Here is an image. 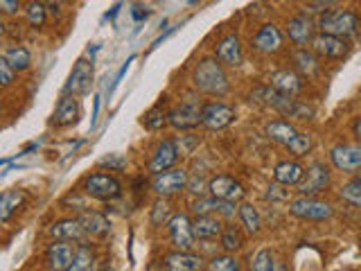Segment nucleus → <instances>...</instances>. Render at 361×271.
Returning <instances> with one entry per match:
<instances>
[{
  "label": "nucleus",
  "instance_id": "58836bf2",
  "mask_svg": "<svg viewBox=\"0 0 361 271\" xmlns=\"http://www.w3.org/2000/svg\"><path fill=\"white\" fill-rule=\"evenodd\" d=\"M341 199L348 201V203H353V206H357V208H361V183H357V181L353 179L348 186H343Z\"/></svg>",
  "mask_w": 361,
  "mask_h": 271
},
{
  "label": "nucleus",
  "instance_id": "a19ab883",
  "mask_svg": "<svg viewBox=\"0 0 361 271\" xmlns=\"http://www.w3.org/2000/svg\"><path fill=\"white\" fill-rule=\"evenodd\" d=\"M169 206L163 201L154 203V212H152V224L154 226H163V224H169Z\"/></svg>",
  "mask_w": 361,
  "mask_h": 271
},
{
  "label": "nucleus",
  "instance_id": "72a5a7b5",
  "mask_svg": "<svg viewBox=\"0 0 361 271\" xmlns=\"http://www.w3.org/2000/svg\"><path fill=\"white\" fill-rule=\"evenodd\" d=\"M3 56L16 68V71H27L32 64V54L27 48H23V45H14V48H9Z\"/></svg>",
  "mask_w": 361,
  "mask_h": 271
},
{
  "label": "nucleus",
  "instance_id": "2eb2a0df",
  "mask_svg": "<svg viewBox=\"0 0 361 271\" xmlns=\"http://www.w3.org/2000/svg\"><path fill=\"white\" fill-rule=\"evenodd\" d=\"M253 45H255L257 52L276 54L282 50V45H285V37H282V32L274 25V23H267V25H262L257 30Z\"/></svg>",
  "mask_w": 361,
  "mask_h": 271
},
{
  "label": "nucleus",
  "instance_id": "f8f14e48",
  "mask_svg": "<svg viewBox=\"0 0 361 271\" xmlns=\"http://www.w3.org/2000/svg\"><path fill=\"white\" fill-rule=\"evenodd\" d=\"M90 84H93V64L86 59H79L73 68L71 77H68L63 93L66 95H84L90 90Z\"/></svg>",
  "mask_w": 361,
  "mask_h": 271
},
{
  "label": "nucleus",
  "instance_id": "6ab92c4d",
  "mask_svg": "<svg viewBox=\"0 0 361 271\" xmlns=\"http://www.w3.org/2000/svg\"><path fill=\"white\" fill-rule=\"evenodd\" d=\"M178 161V150H176V143L174 140H163L161 145L156 147V154L149 161V172L152 174H161L167 172L169 167Z\"/></svg>",
  "mask_w": 361,
  "mask_h": 271
},
{
  "label": "nucleus",
  "instance_id": "c9c22d12",
  "mask_svg": "<svg viewBox=\"0 0 361 271\" xmlns=\"http://www.w3.org/2000/svg\"><path fill=\"white\" fill-rule=\"evenodd\" d=\"M244 240H242V233L237 226H226L224 233H221V246L226 251H237V248H242Z\"/></svg>",
  "mask_w": 361,
  "mask_h": 271
},
{
  "label": "nucleus",
  "instance_id": "c03bdc74",
  "mask_svg": "<svg viewBox=\"0 0 361 271\" xmlns=\"http://www.w3.org/2000/svg\"><path fill=\"white\" fill-rule=\"evenodd\" d=\"M0 9H3V14L14 16L20 9V0H0Z\"/></svg>",
  "mask_w": 361,
  "mask_h": 271
},
{
  "label": "nucleus",
  "instance_id": "1a4fd4ad",
  "mask_svg": "<svg viewBox=\"0 0 361 271\" xmlns=\"http://www.w3.org/2000/svg\"><path fill=\"white\" fill-rule=\"evenodd\" d=\"M169 237H172V244L178 248V251H190L195 246V229H192V222L188 215H174L167 224Z\"/></svg>",
  "mask_w": 361,
  "mask_h": 271
},
{
  "label": "nucleus",
  "instance_id": "cd10ccee",
  "mask_svg": "<svg viewBox=\"0 0 361 271\" xmlns=\"http://www.w3.org/2000/svg\"><path fill=\"white\" fill-rule=\"evenodd\" d=\"M300 131L293 127L291 122H287V120H274V122H269L267 124V136L274 143H280V145H289L293 138H296Z\"/></svg>",
  "mask_w": 361,
  "mask_h": 271
},
{
  "label": "nucleus",
  "instance_id": "e433bc0d",
  "mask_svg": "<svg viewBox=\"0 0 361 271\" xmlns=\"http://www.w3.org/2000/svg\"><path fill=\"white\" fill-rule=\"evenodd\" d=\"M312 145H314V143H312V136L300 131V133L296 136V138H293V140L287 145V150H289L293 156H305V154H307V152L312 150Z\"/></svg>",
  "mask_w": 361,
  "mask_h": 271
},
{
  "label": "nucleus",
  "instance_id": "f3484780",
  "mask_svg": "<svg viewBox=\"0 0 361 271\" xmlns=\"http://www.w3.org/2000/svg\"><path fill=\"white\" fill-rule=\"evenodd\" d=\"M314 32H316V23L307 14H298V16L289 18V23H287V34L296 45L312 43Z\"/></svg>",
  "mask_w": 361,
  "mask_h": 271
},
{
  "label": "nucleus",
  "instance_id": "5701e85b",
  "mask_svg": "<svg viewBox=\"0 0 361 271\" xmlns=\"http://www.w3.org/2000/svg\"><path fill=\"white\" fill-rule=\"evenodd\" d=\"M271 86H274L276 90H280V93H285V95H298L300 90H302V77L296 75L293 71H278L271 75Z\"/></svg>",
  "mask_w": 361,
  "mask_h": 271
},
{
  "label": "nucleus",
  "instance_id": "a211bd4d",
  "mask_svg": "<svg viewBox=\"0 0 361 271\" xmlns=\"http://www.w3.org/2000/svg\"><path fill=\"white\" fill-rule=\"evenodd\" d=\"M217 59L224 66H231V68L242 66L244 52H242V43H240V37H237V34H228V37H224L217 43Z\"/></svg>",
  "mask_w": 361,
  "mask_h": 271
},
{
  "label": "nucleus",
  "instance_id": "423d86ee",
  "mask_svg": "<svg viewBox=\"0 0 361 271\" xmlns=\"http://www.w3.org/2000/svg\"><path fill=\"white\" fill-rule=\"evenodd\" d=\"M330 181H332L330 167H327L325 163H312L307 169H305V176H302V181L298 183L300 197H314V195H319V192H323L327 186H330Z\"/></svg>",
  "mask_w": 361,
  "mask_h": 271
},
{
  "label": "nucleus",
  "instance_id": "9b49d317",
  "mask_svg": "<svg viewBox=\"0 0 361 271\" xmlns=\"http://www.w3.org/2000/svg\"><path fill=\"white\" fill-rule=\"evenodd\" d=\"M75 258H77V248L75 244L66 242V240H56L48 246L45 251V260H48V267L50 271H66L75 265Z\"/></svg>",
  "mask_w": 361,
  "mask_h": 271
},
{
  "label": "nucleus",
  "instance_id": "c85d7f7f",
  "mask_svg": "<svg viewBox=\"0 0 361 271\" xmlns=\"http://www.w3.org/2000/svg\"><path fill=\"white\" fill-rule=\"evenodd\" d=\"M79 222H82L86 235H93V237H104L111 231V222L102 212H95V210L84 212L82 217H79Z\"/></svg>",
  "mask_w": 361,
  "mask_h": 271
},
{
  "label": "nucleus",
  "instance_id": "ea45409f",
  "mask_svg": "<svg viewBox=\"0 0 361 271\" xmlns=\"http://www.w3.org/2000/svg\"><path fill=\"white\" fill-rule=\"evenodd\" d=\"M90 265H93V255H90V251L86 246H82V248H77L75 265L71 269H66V271H90Z\"/></svg>",
  "mask_w": 361,
  "mask_h": 271
},
{
  "label": "nucleus",
  "instance_id": "37998d69",
  "mask_svg": "<svg viewBox=\"0 0 361 271\" xmlns=\"http://www.w3.org/2000/svg\"><path fill=\"white\" fill-rule=\"evenodd\" d=\"M99 165L109 169H122V167H127V158L120 154H109L104 158H99Z\"/></svg>",
  "mask_w": 361,
  "mask_h": 271
},
{
  "label": "nucleus",
  "instance_id": "09e8293b",
  "mask_svg": "<svg viewBox=\"0 0 361 271\" xmlns=\"http://www.w3.org/2000/svg\"><path fill=\"white\" fill-rule=\"evenodd\" d=\"M278 188L276 186H271L269 188V199H287L289 195H287V192H276Z\"/></svg>",
  "mask_w": 361,
  "mask_h": 271
},
{
  "label": "nucleus",
  "instance_id": "603ef678",
  "mask_svg": "<svg viewBox=\"0 0 361 271\" xmlns=\"http://www.w3.org/2000/svg\"><path fill=\"white\" fill-rule=\"evenodd\" d=\"M188 3H190V5H195V3H199V0H188Z\"/></svg>",
  "mask_w": 361,
  "mask_h": 271
},
{
  "label": "nucleus",
  "instance_id": "6e6552de",
  "mask_svg": "<svg viewBox=\"0 0 361 271\" xmlns=\"http://www.w3.org/2000/svg\"><path fill=\"white\" fill-rule=\"evenodd\" d=\"M235 122V109L224 102H210L203 107V127L210 131H221L226 127H231Z\"/></svg>",
  "mask_w": 361,
  "mask_h": 271
},
{
  "label": "nucleus",
  "instance_id": "de8ad7c7",
  "mask_svg": "<svg viewBox=\"0 0 361 271\" xmlns=\"http://www.w3.org/2000/svg\"><path fill=\"white\" fill-rule=\"evenodd\" d=\"M310 3H312V7H319V9H325L327 11V7L341 3V0H310Z\"/></svg>",
  "mask_w": 361,
  "mask_h": 271
},
{
  "label": "nucleus",
  "instance_id": "f03ea898",
  "mask_svg": "<svg viewBox=\"0 0 361 271\" xmlns=\"http://www.w3.org/2000/svg\"><path fill=\"white\" fill-rule=\"evenodd\" d=\"M195 86L201 93L212 97H224L228 93V75L224 71V64L219 59H201L195 68Z\"/></svg>",
  "mask_w": 361,
  "mask_h": 271
},
{
  "label": "nucleus",
  "instance_id": "473e14b6",
  "mask_svg": "<svg viewBox=\"0 0 361 271\" xmlns=\"http://www.w3.org/2000/svg\"><path fill=\"white\" fill-rule=\"evenodd\" d=\"M240 219H242V226L246 229L248 235H257L259 229H262L259 212L251 206V203H242V206H240Z\"/></svg>",
  "mask_w": 361,
  "mask_h": 271
},
{
  "label": "nucleus",
  "instance_id": "864d4df0",
  "mask_svg": "<svg viewBox=\"0 0 361 271\" xmlns=\"http://www.w3.org/2000/svg\"><path fill=\"white\" fill-rule=\"evenodd\" d=\"M289 3H296V0H289Z\"/></svg>",
  "mask_w": 361,
  "mask_h": 271
},
{
  "label": "nucleus",
  "instance_id": "aec40b11",
  "mask_svg": "<svg viewBox=\"0 0 361 271\" xmlns=\"http://www.w3.org/2000/svg\"><path fill=\"white\" fill-rule=\"evenodd\" d=\"M165 267L167 271H203V258L199 253L192 251H174L165 258Z\"/></svg>",
  "mask_w": 361,
  "mask_h": 271
},
{
  "label": "nucleus",
  "instance_id": "5fc2aeb1",
  "mask_svg": "<svg viewBox=\"0 0 361 271\" xmlns=\"http://www.w3.org/2000/svg\"><path fill=\"white\" fill-rule=\"evenodd\" d=\"M104 271H106V269H104Z\"/></svg>",
  "mask_w": 361,
  "mask_h": 271
},
{
  "label": "nucleus",
  "instance_id": "f257e3e1",
  "mask_svg": "<svg viewBox=\"0 0 361 271\" xmlns=\"http://www.w3.org/2000/svg\"><path fill=\"white\" fill-rule=\"evenodd\" d=\"M251 102H257V104H267L271 109H276L278 113L287 118H298V120H312L314 109L302 104V102L293 100L291 95H285L276 90L274 86H259L251 93Z\"/></svg>",
  "mask_w": 361,
  "mask_h": 271
},
{
  "label": "nucleus",
  "instance_id": "393cba45",
  "mask_svg": "<svg viewBox=\"0 0 361 271\" xmlns=\"http://www.w3.org/2000/svg\"><path fill=\"white\" fill-rule=\"evenodd\" d=\"M50 235L56 237V240H66V242H79L86 235L84 226L79 219H61L52 224Z\"/></svg>",
  "mask_w": 361,
  "mask_h": 271
},
{
  "label": "nucleus",
  "instance_id": "a18cd8bd",
  "mask_svg": "<svg viewBox=\"0 0 361 271\" xmlns=\"http://www.w3.org/2000/svg\"><path fill=\"white\" fill-rule=\"evenodd\" d=\"M135 59V56H129V59H127V64H124L122 68H120V73L116 75V79H113V84H111V88H109V95H113V90H116L118 86H120V82H122V77L124 75H127V71H129V64Z\"/></svg>",
  "mask_w": 361,
  "mask_h": 271
},
{
  "label": "nucleus",
  "instance_id": "dca6fc26",
  "mask_svg": "<svg viewBox=\"0 0 361 271\" xmlns=\"http://www.w3.org/2000/svg\"><path fill=\"white\" fill-rule=\"evenodd\" d=\"M312 48L319 56H325V59H341V56L348 54V43L345 39H338V37H332V34H319V37H314L312 41Z\"/></svg>",
  "mask_w": 361,
  "mask_h": 271
},
{
  "label": "nucleus",
  "instance_id": "39448f33",
  "mask_svg": "<svg viewBox=\"0 0 361 271\" xmlns=\"http://www.w3.org/2000/svg\"><path fill=\"white\" fill-rule=\"evenodd\" d=\"M84 190L88 197L99 199V201H113L122 195V186L116 176L104 174V172H97V174H90L84 181Z\"/></svg>",
  "mask_w": 361,
  "mask_h": 271
},
{
  "label": "nucleus",
  "instance_id": "bb28decb",
  "mask_svg": "<svg viewBox=\"0 0 361 271\" xmlns=\"http://www.w3.org/2000/svg\"><path fill=\"white\" fill-rule=\"evenodd\" d=\"M192 212L195 215H212V212H221L226 217L235 215V203L233 201H221L217 197H210V199H199L192 203Z\"/></svg>",
  "mask_w": 361,
  "mask_h": 271
},
{
  "label": "nucleus",
  "instance_id": "3c124183",
  "mask_svg": "<svg viewBox=\"0 0 361 271\" xmlns=\"http://www.w3.org/2000/svg\"><path fill=\"white\" fill-rule=\"evenodd\" d=\"M355 181H357V183H361V174H357V176H355Z\"/></svg>",
  "mask_w": 361,
  "mask_h": 271
},
{
  "label": "nucleus",
  "instance_id": "4c0bfd02",
  "mask_svg": "<svg viewBox=\"0 0 361 271\" xmlns=\"http://www.w3.org/2000/svg\"><path fill=\"white\" fill-rule=\"evenodd\" d=\"M45 5L39 3V0H32V3L27 5V20H30V25L34 28H41L43 23H45Z\"/></svg>",
  "mask_w": 361,
  "mask_h": 271
},
{
  "label": "nucleus",
  "instance_id": "7ed1b4c3",
  "mask_svg": "<svg viewBox=\"0 0 361 271\" xmlns=\"http://www.w3.org/2000/svg\"><path fill=\"white\" fill-rule=\"evenodd\" d=\"M359 25H361L359 16L350 9H327L319 18V30L323 34H332V37L338 39L355 37Z\"/></svg>",
  "mask_w": 361,
  "mask_h": 271
},
{
  "label": "nucleus",
  "instance_id": "49530a36",
  "mask_svg": "<svg viewBox=\"0 0 361 271\" xmlns=\"http://www.w3.org/2000/svg\"><path fill=\"white\" fill-rule=\"evenodd\" d=\"M131 16H133L135 20H145L147 16H149V11L142 9L140 5H133V7H131Z\"/></svg>",
  "mask_w": 361,
  "mask_h": 271
},
{
  "label": "nucleus",
  "instance_id": "8fccbe9b",
  "mask_svg": "<svg viewBox=\"0 0 361 271\" xmlns=\"http://www.w3.org/2000/svg\"><path fill=\"white\" fill-rule=\"evenodd\" d=\"M353 129H355V136H357V140L361 143V118H357V120H355Z\"/></svg>",
  "mask_w": 361,
  "mask_h": 271
},
{
  "label": "nucleus",
  "instance_id": "c756f323",
  "mask_svg": "<svg viewBox=\"0 0 361 271\" xmlns=\"http://www.w3.org/2000/svg\"><path fill=\"white\" fill-rule=\"evenodd\" d=\"M23 201H25V192H23V190H9V192H5L3 199H0V219L9 222L11 215H14L23 206Z\"/></svg>",
  "mask_w": 361,
  "mask_h": 271
},
{
  "label": "nucleus",
  "instance_id": "79ce46f5",
  "mask_svg": "<svg viewBox=\"0 0 361 271\" xmlns=\"http://www.w3.org/2000/svg\"><path fill=\"white\" fill-rule=\"evenodd\" d=\"M14 75H16V68L3 56V59H0V82H3V86H11Z\"/></svg>",
  "mask_w": 361,
  "mask_h": 271
},
{
  "label": "nucleus",
  "instance_id": "4be33fe9",
  "mask_svg": "<svg viewBox=\"0 0 361 271\" xmlns=\"http://www.w3.org/2000/svg\"><path fill=\"white\" fill-rule=\"evenodd\" d=\"M197 240H217L224 233V224L214 215H197V219L192 222Z\"/></svg>",
  "mask_w": 361,
  "mask_h": 271
},
{
  "label": "nucleus",
  "instance_id": "b1692460",
  "mask_svg": "<svg viewBox=\"0 0 361 271\" xmlns=\"http://www.w3.org/2000/svg\"><path fill=\"white\" fill-rule=\"evenodd\" d=\"M305 176V167L296 161H282L274 169V179L280 186H298Z\"/></svg>",
  "mask_w": 361,
  "mask_h": 271
},
{
  "label": "nucleus",
  "instance_id": "20e7f679",
  "mask_svg": "<svg viewBox=\"0 0 361 271\" xmlns=\"http://www.w3.org/2000/svg\"><path fill=\"white\" fill-rule=\"evenodd\" d=\"M291 215L305 222H325L334 215V208L327 201L314 199V197H298L291 201L289 206Z\"/></svg>",
  "mask_w": 361,
  "mask_h": 271
},
{
  "label": "nucleus",
  "instance_id": "f704fd0d",
  "mask_svg": "<svg viewBox=\"0 0 361 271\" xmlns=\"http://www.w3.org/2000/svg\"><path fill=\"white\" fill-rule=\"evenodd\" d=\"M208 271H242L240 260L235 255H214L208 263Z\"/></svg>",
  "mask_w": 361,
  "mask_h": 271
},
{
  "label": "nucleus",
  "instance_id": "412c9836",
  "mask_svg": "<svg viewBox=\"0 0 361 271\" xmlns=\"http://www.w3.org/2000/svg\"><path fill=\"white\" fill-rule=\"evenodd\" d=\"M79 118V100L77 95H63L54 109L52 124L54 127H71Z\"/></svg>",
  "mask_w": 361,
  "mask_h": 271
},
{
  "label": "nucleus",
  "instance_id": "7c9ffc66",
  "mask_svg": "<svg viewBox=\"0 0 361 271\" xmlns=\"http://www.w3.org/2000/svg\"><path fill=\"white\" fill-rule=\"evenodd\" d=\"M251 271H285V267H282V263L276 258L274 251L262 248V251H257L251 258Z\"/></svg>",
  "mask_w": 361,
  "mask_h": 271
},
{
  "label": "nucleus",
  "instance_id": "a878e982",
  "mask_svg": "<svg viewBox=\"0 0 361 271\" xmlns=\"http://www.w3.org/2000/svg\"><path fill=\"white\" fill-rule=\"evenodd\" d=\"M293 66H296V71L302 75V77H316L321 73V64H319V56H316V52L307 50V48H300L293 52Z\"/></svg>",
  "mask_w": 361,
  "mask_h": 271
},
{
  "label": "nucleus",
  "instance_id": "4468645a",
  "mask_svg": "<svg viewBox=\"0 0 361 271\" xmlns=\"http://www.w3.org/2000/svg\"><path fill=\"white\" fill-rule=\"evenodd\" d=\"M208 190H210V195L212 197H217L221 201H240L244 197V188L240 181H235L233 176L228 174H219V176H214L210 179V183H208Z\"/></svg>",
  "mask_w": 361,
  "mask_h": 271
},
{
  "label": "nucleus",
  "instance_id": "2f4dec72",
  "mask_svg": "<svg viewBox=\"0 0 361 271\" xmlns=\"http://www.w3.org/2000/svg\"><path fill=\"white\" fill-rule=\"evenodd\" d=\"M167 122H169V111L165 109L163 102H158L156 107H152V109L142 116V124H145L147 129H152V131L163 129Z\"/></svg>",
  "mask_w": 361,
  "mask_h": 271
},
{
  "label": "nucleus",
  "instance_id": "0eeeda50",
  "mask_svg": "<svg viewBox=\"0 0 361 271\" xmlns=\"http://www.w3.org/2000/svg\"><path fill=\"white\" fill-rule=\"evenodd\" d=\"M203 122V107L197 104L195 100H188L183 104H178L176 109L169 111V124H172L174 129H195Z\"/></svg>",
  "mask_w": 361,
  "mask_h": 271
},
{
  "label": "nucleus",
  "instance_id": "9d476101",
  "mask_svg": "<svg viewBox=\"0 0 361 271\" xmlns=\"http://www.w3.org/2000/svg\"><path fill=\"white\" fill-rule=\"evenodd\" d=\"M185 186H188L185 169H167V172L154 174V181H152L154 192L161 197H172V195H176V192L185 190Z\"/></svg>",
  "mask_w": 361,
  "mask_h": 271
},
{
  "label": "nucleus",
  "instance_id": "ddd939ff",
  "mask_svg": "<svg viewBox=\"0 0 361 271\" xmlns=\"http://www.w3.org/2000/svg\"><path fill=\"white\" fill-rule=\"evenodd\" d=\"M330 161L341 172H357V169H361V147L334 145L330 150Z\"/></svg>",
  "mask_w": 361,
  "mask_h": 271
}]
</instances>
